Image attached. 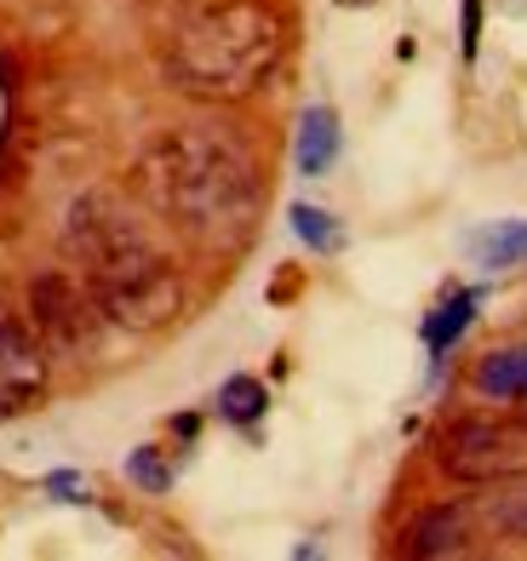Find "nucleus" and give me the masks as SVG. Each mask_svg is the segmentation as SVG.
<instances>
[{
    "instance_id": "f257e3e1",
    "label": "nucleus",
    "mask_w": 527,
    "mask_h": 561,
    "mask_svg": "<svg viewBox=\"0 0 527 561\" xmlns=\"http://www.w3.org/2000/svg\"><path fill=\"white\" fill-rule=\"evenodd\" d=\"M138 195L195 241H230L253 229L264 201L259 156L236 126L190 121L138 156Z\"/></svg>"
},
{
    "instance_id": "f03ea898",
    "label": "nucleus",
    "mask_w": 527,
    "mask_h": 561,
    "mask_svg": "<svg viewBox=\"0 0 527 561\" xmlns=\"http://www.w3.org/2000/svg\"><path fill=\"white\" fill-rule=\"evenodd\" d=\"M64 247L87 270V293L104 321L127 333H156L184 310V275L149 241L144 218L115 190H87L64 218Z\"/></svg>"
},
{
    "instance_id": "7ed1b4c3",
    "label": "nucleus",
    "mask_w": 527,
    "mask_h": 561,
    "mask_svg": "<svg viewBox=\"0 0 527 561\" xmlns=\"http://www.w3.org/2000/svg\"><path fill=\"white\" fill-rule=\"evenodd\" d=\"M287 53V23L264 0H207L172 23L161 69L184 98L236 104L253 98Z\"/></svg>"
},
{
    "instance_id": "20e7f679",
    "label": "nucleus",
    "mask_w": 527,
    "mask_h": 561,
    "mask_svg": "<svg viewBox=\"0 0 527 561\" xmlns=\"http://www.w3.org/2000/svg\"><path fill=\"white\" fill-rule=\"evenodd\" d=\"M442 470L465 481V488H493V481H516L527 476V430L505 419H459L447 424V436L436 447Z\"/></svg>"
},
{
    "instance_id": "39448f33",
    "label": "nucleus",
    "mask_w": 527,
    "mask_h": 561,
    "mask_svg": "<svg viewBox=\"0 0 527 561\" xmlns=\"http://www.w3.org/2000/svg\"><path fill=\"white\" fill-rule=\"evenodd\" d=\"M30 310H35V333H41L46 355H75V362H81V355L98 350V327H104V310H98V298L81 287V280H69L64 270L35 275Z\"/></svg>"
},
{
    "instance_id": "423d86ee",
    "label": "nucleus",
    "mask_w": 527,
    "mask_h": 561,
    "mask_svg": "<svg viewBox=\"0 0 527 561\" xmlns=\"http://www.w3.org/2000/svg\"><path fill=\"white\" fill-rule=\"evenodd\" d=\"M46 385H53L46 344L30 333V327H18V321L0 316V419L30 413V407L46 396Z\"/></svg>"
},
{
    "instance_id": "0eeeda50",
    "label": "nucleus",
    "mask_w": 527,
    "mask_h": 561,
    "mask_svg": "<svg viewBox=\"0 0 527 561\" xmlns=\"http://www.w3.org/2000/svg\"><path fill=\"white\" fill-rule=\"evenodd\" d=\"M465 539H470V510L436 504V510H424V516L401 533V550L408 556H454V550H465Z\"/></svg>"
},
{
    "instance_id": "6e6552de",
    "label": "nucleus",
    "mask_w": 527,
    "mask_h": 561,
    "mask_svg": "<svg viewBox=\"0 0 527 561\" xmlns=\"http://www.w3.org/2000/svg\"><path fill=\"white\" fill-rule=\"evenodd\" d=\"M476 396L488 401H522L527 396V344H505L476 362Z\"/></svg>"
},
{
    "instance_id": "1a4fd4ad",
    "label": "nucleus",
    "mask_w": 527,
    "mask_h": 561,
    "mask_svg": "<svg viewBox=\"0 0 527 561\" xmlns=\"http://www.w3.org/2000/svg\"><path fill=\"white\" fill-rule=\"evenodd\" d=\"M333 161H339V115L328 104H310L298 121V172L321 178Z\"/></svg>"
},
{
    "instance_id": "9d476101",
    "label": "nucleus",
    "mask_w": 527,
    "mask_h": 561,
    "mask_svg": "<svg viewBox=\"0 0 527 561\" xmlns=\"http://www.w3.org/2000/svg\"><path fill=\"white\" fill-rule=\"evenodd\" d=\"M470 252H476V259H482L488 270L527 264V218L493 224V229H476V236H470Z\"/></svg>"
},
{
    "instance_id": "9b49d317",
    "label": "nucleus",
    "mask_w": 527,
    "mask_h": 561,
    "mask_svg": "<svg viewBox=\"0 0 527 561\" xmlns=\"http://www.w3.org/2000/svg\"><path fill=\"white\" fill-rule=\"evenodd\" d=\"M476 321V293H454L442 304V310H431V321H424V344H431V355H447L459 344V333Z\"/></svg>"
},
{
    "instance_id": "f8f14e48",
    "label": "nucleus",
    "mask_w": 527,
    "mask_h": 561,
    "mask_svg": "<svg viewBox=\"0 0 527 561\" xmlns=\"http://www.w3.org/2000/svg\"><path fill=\"white\" fill-rule=\"evenodd\" d=\"M218 407H224V419H230V424H253V419H264L270 396H264V385H259V378L236 373L230 385L218 390Z\"/></svg>"
},
{
    "instance_id": "ddd939ff",
    "label": "nucleus",
    "mask_w": 527,
    "mask_h": 561,
    "mask_svg": "<svg viewBox=\"0 0 527 561\" xmlns=\"http://www.w3.org/2000/svg\"><path fill=\"white\" fill-rule=\"evenodd\" d=\"M293 229H298V241L316 247V252H333L344 236H339V224L321 213V207H293Z\"/></svg>"
},
{
    "instance_id": "4468645a",
    "label": "nucleus",
    "mask_w": 527,
    "mask_h": 561,
    "mask_svg": "<svg viewBox=\"0 0 527 561\" xmlns=\"http://www.w3.org/2000/svg\"><path fill=\"white\" fill-rule=\"evenodd\" d=\"M127 476L138 481L144 493H167V488H172V470L156 458V447H138V453L127 458Z\"/></svg>"
},
{
    "instance_id": "2eb2a0df",
    "label": "nucleus",
    "mask_w": 527,
    "mask_h": 561,
    "mask_svg": "<svg viewBox=\"0 0 527 561\" xmlns=\"http://www.w3.org/2000/svg\"><path fill=\"white\" fill-rule=\"evenodd\" d=\"M488 522L499 527V533H511V539H527V488H516V493H505L493 510H488Z\"/></svg>"
},
{
    "instance_id": "dca6fc26",
    "label": "nucleus",
    "mask_w": 527,
    "mask_h": 561,
    "mask_svg": "<svg viewBox=\"0 0 527 561\" xmlns=\"http://www.w3.org/2000/svg\"><path fill=\"white\" fill-rule=\"evenodd\" d=\"M476 41H482V0H465V58H476Z\"/></svg>"
},
{
    "instance_id": "f3484780",
    "label": "nucleus",
    "mask_w": 527,
    "mask_h": 561,
    "mask_svg": "<svg viewBox=\"0 0 527 561\" xmlns=\"http://www.w3.org/2000/svg\"><path fill=\"white\" fill-rule=\"evenodd\" d=\"M350 7H362V0H350Z\"/></svg>"
}]
</instances>
